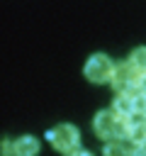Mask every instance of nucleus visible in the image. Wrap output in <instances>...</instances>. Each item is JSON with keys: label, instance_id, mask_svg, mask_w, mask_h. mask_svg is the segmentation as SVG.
<instances>
[{"label": "nucleus", "instance_id": "nucleus-10", "mask_svg": "<svg viewBox=\"0 0 146 156\" xmlns=\"http://www.w3.org/2000/svg\"><path fill=\"white\" fill-rule=\"evenodd\" d=\"M66 156H95V154L88 151V149H75V151H71V154H66Z\"/></svg>", "mask_w": 146, "mask_h": 156}, {"label": "nucleus", "instance_id": "nucleus-3", "mask_svg": "<svg viewBox=\"0 0 146 156\" xmlns=\"http://www.w3.org/2000/svg\"><path fill=\"white\" fill-rule=\"evenodd\" d=\"M49 141L54 144V149H58V151H63V154H71V151H75V149H80L78 144H80V132L73 127V124H68V122H63V124H56L54 129H49Z\"/></svg>", "mask_w": 146, "mask_h": 156}, {"label": "nucleus", "instance_id": "nucleus-2", "mask_svg": "<svg viewBox=\"0 0 146 156\" xmlns=\"http://www.w3.org/2000/svg\"><path fill=\"white\" fill-rule=\"evenodd\" d=\"M141 71L127 58L122 63L114 66V76H112V85L117 88V93H136L139 83H141Z\"/></svg>", "mask_w": 146, "mask_h": 156}, {"label": "nucleus", "instance_id": "nucleus-11", "mask_svg": "<svg viewBox=\"0 0 146 156\" xmlns=\"http://www.w3.org/2000/svg\"><path fill=\"white\" fill-rule=\"evenodd\" d=\"M131 156H146V144H141V146H134V149H131Z\"/></svg>", "mask_w": 146, "mask_h": 156}, {"label": "nucleus", "instance_id": "nucleus-5", "mask_svg": "<svg viewBox=\"0 0 146 156\" xmlns=\"http://www.w3.org/2000/svg\"><path fill=\"white\" fill-rule=\"evenodd\" d=\"M139 93V90H136ZM136 93H117L114 102H112V110L122 117V119H131L134 117V95Z\"/></svg>", "mask_w": 146, "mask_h": 156}, {"label": "nucleus", "instance_id": "nucleus-8", "mask_svg": "<svg viewBox=\"0 0 146 156\" xmlns=\"http://www.w3.org/2000/svg\"><path fill=\"white\" fill-rule=\"evenodd\" d=\"M134 117L146 122V93H141V90L134 95Z\"/></svg>", "mask_w": 146, "mask_h": 156}, {"label": "nucleus", "instance_id": "nucleus-1", "mask_svg": "<svg viewBox=\"0 0 146 156\" xmlns=\"http://www.w3.org/2000/svg\"><path fill=\"white\" fill-rule=\"evenodd\" d=\"M92 129L97 136L102 139H124V132H127V119H122L112 107L109 110H100L95 117H92Z\"/></svg>", "mask_w": 146, "mask_h": 156}, {"label": "nucleus", "instance_id": "nucleus-9", "mask_svg": "<svg viewBox=\"0 0 146 156\" xmlns=\"http://www.w3.org/2000/svg\"><path fill=\"white\" fill-rule=\"evenodd\" d=\"M129 61H131V63H134L141 73H146V46H136V49L131 51Z\"/></svg>", "mask_w": 146, "mask_h": 156}, {"label": "nucleus", "instance_id": "nucleus-12", "mask_svg": "<svg viewBox=\"0 0 146 156\" xmlns=\"http://www.w3.org/2000/svg\"><path fill=\"white\" fill-rule=\"evenodd\" d=\"M139 90H141V93H146V73L141 76V83H139Z\"/></svg>", "mask_w": 146, "mask_h": 156}, {"label": "nucleus", "instance_id": "nucleus-7", "mask_svg": "<svg viewBox=\"0 0 146 156\" xmlns=\"http://www.w3.org/2000/svg\"><path fill=\"white\" fill-rule=\"evenodd\" d=\"M102 156H131L129 141H124V139H109V141H105Z\"/></svg>", "mask_w": 146, "mask_h": 156}, {"label": "nucleus", "instance_id": "nucleus-6", "mask_svg": "<svg viewBox=\"0 0 146 156\" xmlns=\"http://www.w3.org/2000/svg\"><path fill=\"white\" fill-rule=\"evenodd\" d=\"M12 151H15L17 156H36V151H39V141H36L34 136L24 134V136H19V139L12 144Z\"/></svg>", "mask_w": 146, "mask_h": 156}, {"label": "nucleus", "instance_id": "nucleus-4", "mask_svg": "<svg viewBox=\"0 0 146 156\" xmlns=\"http://www.w3.org/2000/svg\"><path fill=\"white\" fill-rule=\"evenodd\" d=\"M85 78L92 80V83H107L112 80L114 76V63L107 54H92L88 61H85V68H83Z\"/></svg>", "mask_w": 146, "mask_h": 156}]
</instances>
